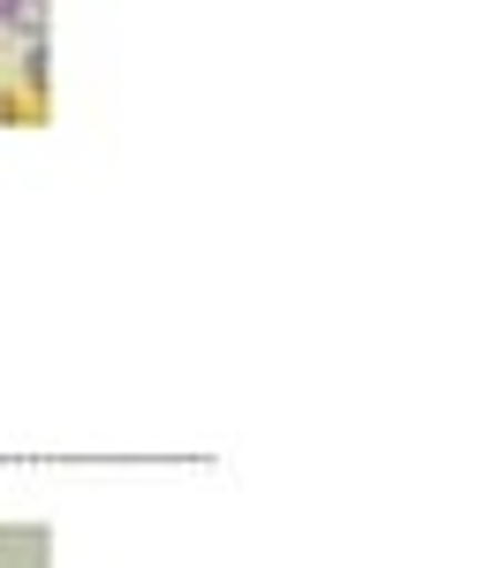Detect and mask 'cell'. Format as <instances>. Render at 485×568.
I'll return each instance as SVG.
<instances>
[{"instance_id": "1", "label": "cell", "mask_w": 485, "mask_h": 568, "mask_svg": "<svg viewBox=\"0 0 485 568\" xmlns=\"http://www.w3.org/2000/svg\"><path fill=\"white\" fill-rule=\"evenodd\" d=\"M8 23H31V0H0V31Z\"/></svg>"}]
</instances>
